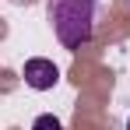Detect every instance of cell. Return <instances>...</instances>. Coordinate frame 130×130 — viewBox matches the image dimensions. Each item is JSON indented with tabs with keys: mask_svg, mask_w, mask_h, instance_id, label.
<instances>
[{
	"mask_svg": "<svg viewBox=\"0 0 130 130\" xmlns=\"http://www.w3.org/2000/svg\"><path fill=\"white\" fill-rule=\"evenodd\" d=\"M95 4L99 0H49V21L63 49H81L95 35Z\"/></svg>",
	"mask_w": 130,
	"mask_h": 130,
	"instance_id": "6da1fadb",
	"label": "cell"
},
{
	"mask_svg": "<svg viewBox=\"0 0 130 130\" xmlns=\"http://www.w3.org/2000/svg\"><path fill=\"white\" fill-rule=\"evenodd\" d=\"M60 81V67L53 60H42V56H32L25 60V85L35 88V91H49V88Z\"/></svg>",
	"mask_w": 130,
	"mask_h": 130,
	"instance_id": "7a4b0ae2",
	"label": "cell"
},
{
	"mask_svg": "<svg viewBox=\"0 0 130 130\" xmlns=\"http://www.w3.org/2000/svg\"><path fill=\"white\" fill-rule=\"evenodd\" d=\"M32 130H63V123H60V120H56L53 112H42V116H35Z\"/></svg>",
	"mask_w": 130,
	"mask_h": 130,
	"instance_id": "3957f363",
	"label": "cell"
},
{
	"mask_svg": "<svg viewBox=\"0 0 130 130\" xmlns=\"http://www.w3.org/2000/svg\"><path fill=\"white\" fill-rule=\"evenodd\" d=\"M127 130H130V120H127Z\"/></svg>",
	"mask_w": 130,
	"mask_h": 130,
	"instance_id": "277c9868",
	"label": "cell"
}]
</instances>
